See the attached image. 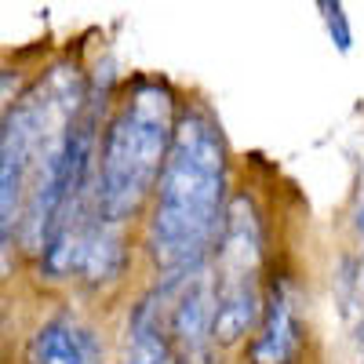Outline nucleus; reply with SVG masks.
<instances>
[{
  "instance_id": "nucleus-1",
  "label": "nucleus",
  "mask_w": 364,
  "mask_h": 364,
  "mask_svg": "<svg viewBox=\"0 0 364 364\" xmlns=\"http://www.w3.org/2000/svg\"><path fill=\"white\" fill-rule=\"evenodd\" d=\"M226 139L204 109H186L175 120V139L149 208L146 252L168 277L208 262L226 219Z\"/></svg>"
},
{
  "instance_id": "nucleus-2",
  "label": "nucleus",
  "mask_w": 364,
  "mask_h": 364,
  "mask_svg": "<svg viewBox=\"0 0 364 364\" xmlns=\"http://www.w3.org/2000/svg\"><path fill=\"white\" fill-rule=\"evenodd\" d=\"M175 99L161 80H139L117 102L99 139L95 182H91V215L99 223H128L157 193L175 139Z\"/></svg>"
},
{
  "instance_id": "nucleus-3",
  "label": "nucleus",
  "mask_w": 364,
  "mask_h": 364,
  "mask_svg": "<svg viewBox=\"0 0 364 364\" xmlns=\"http://www.w3.org/2000/svg\"><path fill=\"white\" fill-rule=\"evenodd\" d=\"M302 350V324L288 281H273L262 291V317L248 346V364H295Z\"/></svg>"
},
{
  "instance_id": "nucleus-4",
  "label": "nucleus",
  "mask_w": 364,
  "mask_h": 364,
  "mask_svg": "<svg viewBox=\"0 0 364 364\" xmlns=\"http://www.w3.org/2000/svg\"><path fill=\"white\" fill-rule=\"evenodd\" d=\"M102 346L95 328H87L80 317L58 314L44 321L26 346V364H99Z\"/></svg>"
},
{
  "instance_id": "nucleus-5",
  "label": "nucleus",
  "mask_w": 364,
  "mask_h": 364,
  "mask_svg": "<svg viewBox=\"0 0 364 364\" xmlns=\"http://www.w3.org/2000/svg\"><path fill=\"white\" fill-rule=\"evenodd\" d=\"M321 11H324V18H328V33H331V41L339 44V51H350L353 37H350V22H346L343 8H339V4H321Z\"/></svg>"
},
{
  "instance_id": "nucleus-6",
  "label": "nucleus",
  "mask_w": 364,
  "mask_h": 364,
  "mask_svg": "<svg viewBox=\"0 0 364 364\" xmlns=\"http://www.w3.org/2000/svg\"><path fill=\"white\" fill-rule=\"evenodd\" d=\"M357 233H360V245H364V200L357 208Z\"/></svg>"
}]
</instances>
